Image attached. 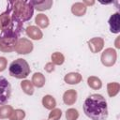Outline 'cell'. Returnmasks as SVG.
<instances>
[{
  "mask_svg": "<svg viewBox=\"0 0 120 120\" xmlns=\"http://www.w3.org/2000/svg\"><path fill=\"white\" fill-rule=\"evenodd\" d=\"M82 108L85 115L91 120H106L108 118V105L102 95H90L84 100Z\"/></svg>",
  "mask_w": 120,
  "mask_h": 120,
  "instance_id": "cell-1",
  "label": "cell"
},
{
  "mask_svg": "<svg viewBox=\"0 0 120 120\" xmlns=\"http://www.w3.org/2000/svg\"><path fill=\"white\" fill-rule=\"evenodd\" d=\"M0 30L1 32L11 33L18 37H20L23 30V22L18 20L14 15L10 1L8 2L7 9L0 14Z\"/></svg>",
  "mask_w": 120,
  "mask_h": 120,
  "instance_id": "cell-2",
  "label": "cell"
},
{
  "mask_svg": "<svg viewBox=\"0 0 120 120\" xmlns=\"http://www.w3.org/2000/svg\"><path fill=\"white\" fill-rule=\"evenodd\" d=\"M12 11L16 18L22 22L29 21L34 13V8L31 5L30 1H10Z\"/></svg>",
  "mask_w": 120,
  "mask_h": 120,
  "instance_id": "cell-3",
  "label": "cell"
},
{
  "mask_svg": "<svg viewBox=\"0 0 120 120\" xmlns=\"http://www.w3.org/2000/svg\"><path fill=\"white\" fill-rule=\"evenodd\" d=\"M30 67L26 60L18 58L12 61L8 68L9 75L16 79H24L30 74Z\"/></svg>",
  "mask_w": 120,
  "mask_h": 120,
  "instance_id": "cell-4",
  "label": "cell"
},
{
  "mask_svg": "<svg viewBox=\"0 0 120 120\" xmlns=\"http://www.w3.org/2000/svg\"><path fill=\"white\" fill-rule=\"evenodd\" d=\"M19 37L7 32H1L0 34V51L3 52H13Z\"/></svg>",
  "mask_w": 120,
  "mask_h": 120,
  "instance_id": "cell-5",
  "label": "cell"
},
{
  "mask_svg": "<svg viewBox=\"0 0 120 120\" xmlns=\"http://www.w3.org/2000/svg\"><path fill=\"white\" fill-rule=\"evenodd\" d=\"M11 96V85L3 76H0V105H5Z\"/></svg>",
  "mask_w": 120,
  "mask_h": 120,
  "instance_id": "cell-6",
  "label": "cell"
},
{
  "mask_svg": "<svg viewBox=\"0 0 120 120\" xmlns=\"http://www.w3.org/2000/svg\"><path fill=\"white\" fill-rule=\"evenodd\" d=\"M116 59H117V53L116 51L112 48L105 49V51L101 53V57H100L102 65L107 68L112 67L115 64Z\"/></svg>",
  "mask_w": 120,
  "mask_h": 120,
  "instance_id": "cell-7",
  "label": "cell"
},
{
  "mask_svg": "<svg viewBox=\"0 0 120 120\" xmlns=\"http://www.w3.org/2000/svg\"><path fill=\"white\" fill-rule=\"evenodd\" d=\"M33 43L30 39L25 38H20L16 43L14 51L19 54H27L33 51Z\"/></svg>",
  "mask_w": 120,
  "mask_h": 120,
  "instance_id": "cell-8",
  "label": "cell"
},
{
  "mask_svg": "<svg viewBox=\"0 0 120 120\" xmlns=\"http://www.w3.org/2000/svg\"><path fill=\"white\" fill-rule=\"evenodd\" d=\"M87 44H88V47H89L90 51L93 53H97V52H100L103 49V47H104V39L102 38L96 37V38H93L89 39L87 41Z\"/></svg>",
  "mask_w": 120,
  "mask_h": 120,
  "instance_id": "cell-9",
  "label": "cell"
},
{
  "mask_svg": "<svg viewBox=\"0 0 120 120\" xmlns=\"http://www.w3.org/2000/svg\"><path fill=\"white\" fill-rule=\"evenodd\" d=\"M110 31L112 34H118L120 31V14L119 12H115L112 15H111L109 21H108Z\"/></svg>",
  "mask_w": 120,
  "mask_h": 120,
  "instance_id": "cell-10",
  "label": "cell"
},
{
  "mask_svg": "<svg viewBox=\"0 0 120 120\" xmlns=\"http://www.w3.org/2000/svg\"><path fill=\"white\" fill-rule=\"evenodd\" d=\"M25 33L31 39H34V40H39L43 37V33L41 32V30L35 25H30L26 27Z\"/></svg>",
  "mask_w": 120,
  "mask_h": 120,
  "instance_id": "cell-11",
  "label": "cell"
},
{
  "mask_svg": "<svg viewBox=\"0 0 120 120\" xmlns=\"http://www.w3.org/2000/svg\"><path fill=\"white\" fill-rule=\"evenodd\" d=\"M31 5L33 6L34 8L39 11H44L48 10L52 8L53 2L52 0H43V1H30Z\"/></svg>",
  "mask_w": 120,
  "mask_h": 120,
  "instance_id": "cell-12",
  "label": "cell"
},
{
  "mask_svg": "<svg viewBox=\"0 0 120 120\" xmlns=\"http://www.w3.org/2000/svg\"><path fill=\"white\" fill-rule=\"evenodd\" d=\"M77 100V92L74 89L66 91L63 95V101L67 105H73Z\"/></svg>",
  "mask_w": 120,
  "mask_h": 120,
  "instance_id": "cell-13",
  "label": "cell"
},
{
  "mask_svg": "<svg viewBox=\"0 0 120 120\" xmlns=\"http://www.w3.org/2000/svg\"><path fill=\"white\" fill-rule=\"evenodd\" d=\"M86 9H87V7L83 3H82V2L74 3L71 6V12L75 16H78V17L83 16L86 13Z\"/></svg>",
  "mask_w": 120,
  "mask_h": 120,
  "instance_id": "cell-14",
  "label": "cell"
},
{
  "mask_svg": "<svg viewBox=\"0 0 120 120\" xmlns=\"http://www.w3.org/2000/svg\"><path fill=\"white\" fill-rule=\"evenodd\" d=\"M82 75L78 72H69L64 77V81L68 84H78L82 82Z\"/></svg>",
  "mask_w": 120,
  "mask_h": 120,
  "instance_id": "cell-15",
  "label": "cell"
},
{
  "mask_svg": "<svg viewBox=\"0 0 120 120\" xmlns=\"http://www.w3.org/2000/svg\"><path fill=\"white\" fill-rule=\"evenodd\" d=\"M45 82H46L45 77H44V75H43L42 73H40V72H36V73H34V75L32 76V81H31V82L33 83L34 86H36V87H38V88L43 87L44 84H45Z\"/></svg>",
  "mask_w": 120,
  "mask_h": 120,
  "instance_id": "cell-16",
  "label": "cell"
},
{
  "mask_svg": "<svg viewBox=\"0 0 120 120\" xmlns=\"http://www.w3.org/2000/svg\"><path fill=\"white\" fill-rule=\"evenodd\" d=\"M35 22H36V24L38 27H40V28H46V27H48V25L50 23V21H49V18L45 14L39 13V14H38L36 16Z\"/></svg>",
  "mask_w": 120,
  "mask_h": 120,
  "instance_id": "cell-17",
  "label": "cell"
},
{
  "mask_svg": "<svg viewBox=\"0 0 120 120\" xmlns=\"http://www.w3.org/2000/svg\"><path fill=\"white\" fill-rule=\"evenodd\" d=\"M42 105L48 110H52L56 106V100L52 96L46 95L42 98Z\"/></svg>",
  "mask_w": 120,
  "mask_h": 120,
  "instance_id": "cell-18",
  "label": "cell"
},
{
  "mask_svg": "<svg viewBox=\"0 0 120 120\" xmlns=\"http://www.w3.org/2000/svg\"><path fill=\"white\" fill-rule=\"evenodd\" d=\"M87 84L90 88L92 89H95V90H98V89H100L102 87V82H101V80L96 76H90L88 77L87 79Z\"/></svg>",
  "mask_w": 120,
  "mask_h": 120,
  "instance_id": "cell-19",
  "label": "cell"
},
{
  "mask_svg": "<svg viewBox=\"0 0 120 120\" xmlns=\"http://www.w3.org/2000/svg\"><path fill=\"white\" fill-rule=\"evenodd\" d=\"M119 90H120V84L118 82H109L107 84V92H108L109 97H111V98L115 97L119 93Z\"/></svg>",
  "mask_w": 120,
  "mask_h": 120,
  "instance_id": "cell-20",
  "label": "cell"
},
{
  "mask_svg": "<svg viewBox=\"0 0 120 120\" xmlns=\"http://www.w3.org/2000/svg\"><path fill=\"white\" fill-rule=\"evenodd\" d=\"M21 88L26 95H33L34 94V85L29 80H23L21 82Z\"/></svg>",
  "mask_w": 120,
  "mask_h": 120,
  "instance_id": "cell-21",
  "label": "cell"
},
{
  "mask_svg": "<svg viewBox=\"0 0 120 120\" xmlns=\"http://www.w3.org/2000/svg\"><path fill=\"white\" fill-rule=\"evenodd\" d=\"M12 112H13V108L10 105H2V106H0V119L9 118Z\"/></svg>",
  "mask_w": 120,
  "mask_h": 120,
  "instance_id": "cell-22",
  "label": "cell"
},
{
  "mask_svg": "<svg viewBox=\"0 0 120 120\" xmlns=\"http://www.w3.org/2000/svg\"><path fill=\"white\" fill-rule=\"evenodd\" d=\"M51 58H52V63L54 66H55V65L60 66V65H62V64L64 63V61H65V56L63 55V53H61V52H53V53L52 54Z\"/></svg>",
  "mask_w": 120,
  "mask_h": 120,
  "instance_id": "cell-23",
  "label": "cell"
},
{
  "mask_svg": "<svg viewBox=\"0 0 120 120\" xmlns=\"http://www.w3.org/2000/svg\"><path fill=\"white\" fill-rule=\"evenodd\" d=\"M25 117V112L21 109L13 110L12 113L9 116V120H22Z\"/></svg>",
  "mask_w": 120,
  "mask_h": 120,
  "instance_id": "cell-24",
  "label": "cell"
},
{
  "mask_svg": "<svg viewBox=\"0 0 120 120\" xmlns=\"http://www.w3.org/2000/svg\"><path fill=\"white\" fill-rule=\"evenodd\" d=\"M67 120H77L79 118V112L74 108H69L66 112Z\"/></svg>",
  "mask_w": 120,
  "mask_h": 120,
  "instance_id": "cell-25",
  "label": "cell"
},
{
  "mask_svg": "<svg viewBox=\"0 0 120 120\" xmlns=\"http://www.w3.org/2000/svg\"><path fill=\"white\" fill-rule=\"evenodd\" d=\"M62 116V111L58 108H54L52 110H51V112L49 113V120H60Z\"/></svg>",
  "mask_w": 120,
  "mask_h": 120,
  "instance_id": "cell-26",
  "label": "cell"
},
{
  "mask_svg": "<svg viewBox=\"0 0 120 120\" xmlns=\"http://www.w3.org/2000/svg\"><path fill=\"white\" fill-rule=\"evenodd\" d=\"M7 64H8V61L5 57L3 56H0V72L4 71L7 68Z\"/></svg>",
  "mask_w": 120,
  "mask_h": 120,
  "instance_id": "cell-27",
  "label": "cell"
},
{
  "mask_svg": "<svg viewBox=\"0 0 120 120\" xmlns=\"http://www.w3.org/2000/svg\"><path fill=\"white\" fill-rule=\"evenodd\" d=\"M44 69H45L47 72L51 73V72H52V71L54 70V65H53L52 62H49V63H47V64L45 65Z\"/></svg>",
  "mask_w": 120,
  "mask_h": 120,
  "instance_id": "cell-28",
  "label": "cell"
},
{
  "mask_svg": "<svg viewBox=\"0 0 120 120\" xmlns=\"http://www.w3.org/2000/svg\"><path fill=\"white\" fill-rule=\"evenodd\" d=\"M82 3L87 7V6H92V5H94V4H95V1H83Z\"/></svg>",
  "mask_w": 120,
  "mask_h": 120,
  "instance_id": "cell-29",
  "label": "cell"
}]
</instances>
